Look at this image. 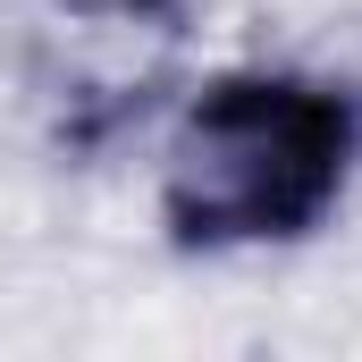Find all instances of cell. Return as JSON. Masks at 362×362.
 <instances>
[{
  "instance_id": "6da1fadb",
  "label": "cell",
  "mask_w": 362,
  "mask_h": 362,
  "mask_svg": "<svg viewBox=\"0 0 362 362\" xmlns=\"http://www.w3.org/2000/svg\"><path fill=\"white\" fill-rule=\"evenodd\" d=\"M354 101L295 68H236L185 93L160 144V228L185 253L303 245L354 177Z\"/></svg>"
},
{
  "instance_id": "7a4b0ae2",
  "label": "cell",
  "mask_w": 362,
  "mask_h": 362,
  "mask_svg": "<svg viewBox=\"0 0 362 362\" xmlns=\"http://www.w3.org/2000/svg\"><path fill=\"white\" fill-rule=\"evenodd\" d=\"M185 17L177 0H59L34 51V85L59 110V127L85 144L127 118H144L177 76Z\"/></svg>"
}]
</instances>
